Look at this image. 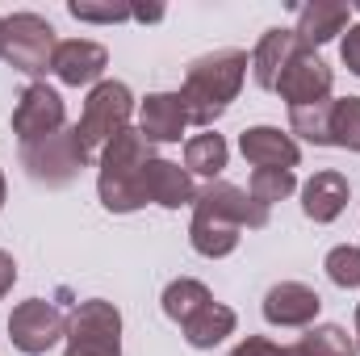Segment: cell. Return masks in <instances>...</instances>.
<instances>
[{"mask_svg":"<svg viewBox=\"0 0 360 356\" xmlns=\"http://www.w3.org/2000/svg\"><path fill=\"white\" fill-rule=\"evenodd\" d=\"M243 227L248 231L269 227V210L256 205L248 197V189H239L231 180H210L193 201V227H188L193 252L205 260H222L239 248Z\"/></svg>","mask_w":360,"mask_h":356,"instance_id":"obj_1","label":"cell"},{"mask_svg":"<svg viewBox=\"0 0 360 356\" xmlns=\"http://www.w3.org/2000/svg\"><path fill=\"white\" fill-rule=\"evenodd\" d=\"M248 68H252V59L239 46H222V51L193 59L184 72V84H180V101L188 109V122L214 126L231 109V101L239 96L243 80H248Z\"/></svg>","mask_w":360,"mask_h":356,"instance_id":"obj_2","label":"cell"},{"mask_svg":"<svg viewBox=\"0 0 360 356\" xmlns=\"http://www.w3.org/2000/svg\"><path fill=\"white\" fill-rule=\"evenodd\" d=\"M151 160H155V147L134 126H126L117 139L105 143L101 168H96V197L109 214H134V210L147 205L143 172H147Z\"/></svg>","mask_w":360,"mask_h":356,"instance_id":"obj_3","label":"cell"},{"mask_svg":"<svg viewBox=\"0 0 360 356\" xmlns=\"http://www.w3.org/2000/svg\"><path fill=\"white\" fill-rule=\"evenodd\" d=\"M92 164V155L84 151V143L76 139V126H63L46 139H34V143H21V168L34 184H46V189H63L80 177Z\"/></svg>","mask_w":360,"mask_h":356,"instance_id":"obj_4","label":"cell"},{"mask_svg":"<svg viewBox=\"0 0 360 356\" xmlns=\"http://www.w3.org/2000/svg\"><path fill=\"white\" fill-rule=\"evenodd\" d=\"M59 51L55 25L38 13H13L4 17V38H0V59L13 63V72L21 76H46L51 59Z\"/></svg>","mask_w":360,"mask_h":356,"instance_id":"obj_5","label":"cell"},{"mask_svg":"<svg viewBox=\"0 0 360 356\" xmlns=\"http://www.w3.org/2000/svg\"><path fill=\"white\" fill-rule=\"evenodd\" d=\"M134 117V96L122 80H101L92 84L89 101H84V113L76 122V139L84 143V151H105L109 139H117Z\"/></svg>","mask_w":360,"mask_h":356,"instance_id":"obj_6","label":"cell"},{"mask_svg":"<svg viewBox=\"0 0 360 356\" xmlns=\"http://www.w3.org/2000/svg\"><path fill=\"white\" fill-rule=\"evenodd\" d=\"M68 352L63 356H122V314L113 302L89 298L68 314Z\"/></svg>","mask_w":360,"mask_h":356,"instance_id":"obj_7","label":"cell"},{"mask_svg":"<svg viewBox=\"0 0 360 356\" xmlns=\"http://www.w3.org/2000/svg\"><path fill=\"white\" fill-rule=\"evenodd\" d=\"M63 336H68V319L59 314V306H51L42 298H30V302L13 306V314H8V340L25 356L51 352Z\"/></svg>","mask_w":360,"mask_h":356,"instance_id":"obj_8","label":"cell"},{"mask_svg":"<svg viewBox=\"0 0 360 356\" xmlns=\"http://www.w3.org/2000/svg\"><path fill=\"white\" fill-rule=\"evenodd\" d=\"M331 84H335V72L327 68V59H323L319 51L302 46V51L289 59V68L281 72V80H276L272 92H281V101H285L289 109H302V105L331 101Z\"/></svg>","mask_w":360,"mask_h":356,"instance_id":"obj_9","label":"cell"},{"mask_svg":"<svg viewBox=\"0 0 360 356\" xmlns=\"http://www.w3.org/2000/svg\"><path fill=\"white\" fill-rule=\"evenodd\" d=\"M63 122H68L63 96L51 89V84H42V80H34L30 89L17 96V105H13V134L21 143H34V139L55 134V130H63Z\"/></svg>","mask_w":360,"mask_h":356,"instance_id":"obj_10","label":"cell"},{"mask_svg":"<svg viewBox=\"0 0 360 356\" xmlns=\"http://www.w3.org/2000/svg\"><path fill=\"white\" fill-rule=\"evenodd\" d=\"M323 298L302 281H281L264 293V319L272 327H314Z\"/></svg>","mask_w":360,"mask_h":356,"instance_id":"obj_11","label":"cell"},{"mask_svg":"<svg viewBox=\"0 0 360 356\" xmlns=\"http://www.w3.org/2000/svg\"><path fill=\"white\" fill-rule=\"evenodd\" d=\"M105 68H109V51H105L101 42H92V38H68V42H59V51H55V59H51V72H55L63 84H72V89H80V84H101Z\"/></svg>","mask_w":360,"mask_h":356,"instance_id":"obj_12","label":"cell"},{"mask_svg":"<svg viewBox=\"0 0 360 356\" xmlns=\"http://www.w3.org/2000/svg\"><path fill=\"white\" fill-rule=\"evenodd\" d=\"M184 126H188V109H184L180 92H151L139 105V130L151 147L155 143H180Z\"/></svg>","mask_w":360,"mask_h":356,"instance_id":"obj_13","label":"cell"},{"mask_svg":"<svg viewBox=\"0 0 360 356\" xmlns=\"http://www.w3.org/2000/svg\"><path fill=\"white\" fill-rule=\"evenodd\" d=\"M348 177L344 172H335V168H323V172H314V177L302 184V214L310 218V222H335L340 214H344V205H348Z\"/></svg>","mask_w":360,"mask_h":356,"instance_id":"obj_14","label":"cell"},{"mask_svg":"<svg viewBox=\"0 0 360 356\" xmlns=\"http://www.w3.org/2000/svg\"><path fill=\"white\" fill-rule=\"evenodd\" d=\"M143 193H147V201H155L164 210H180V205H193L197 201V189H193L188 168H180L172 160H160V155L143 172Z\"/></svg>","mask_w":360,"mask_h":356,"instance_id":"obj_15","label":"cell"},{"mask_svg":"<svg viewBox=\"0 0 360 356\" xmlns=\"http://www.w3.org/2000/svg\"><path fill=\"white\" fill-rule=\"evenodd\" d=\"M239 151L256 168H293L302 160L297 143L289 134H281L276 126H252V130H243L239 134Z\"/></svg>","mask_w":360,"mask_h":356,"instance_id":"obj_16","label":"cell"},{"mask_svg":"<svg viewBox=\"0 0 360 356\" xmlns=\"http://www.w3.org/2000/svg\"><path fill=\"white\" fill-rule=\"evenodd\" d=\"M306 42L293 34V30H269L260 42H256V51H252V76H256V84L260 89H276V80H281V72L289 68V59L302 51Z\"/></svg>","mask_w":360,"mask_h":356,"instance_id":"obj_17","label":"cell"},{"mask_svg":"<svg viewBox=\"0 0 360 356\" xmlns=\"http://www.w3.org/2000/svg\"><path fill=\"white\" fill-rule=\"evenodd\" d=\"M348 4H340V0H310V4H302L297 8V38L314 51V46H323V42H331L335 34H344L348 30Z\"/></svg>","mask_w":360,"mask_h":356,"instance_id":"obj_18","label":"cell"},{"mask_svg":"<svg viewBox=\"0 0 360 356\" xmlns=\"http://www.w3.org/2000/svg\"><path fill=\"white\" fill-rule=\"evenodd\" d=\"M180 331H184L188 348H214V344H222V340L235 331V310L222 306V302H210V306H201Z\"/></svg>","mask_w":360,"mask_h":356,"instance_id":"obj_19","label":"cell"},{"mask_svg":"<svg viewBox=\"0 0 360 356\" xmlns=\"http://www.w3.org/2000/svg\"><path fill=\"white\" fill-rule=\"evenodd\" d=\"M226 160H231V147H226V139L222 134H193L188 143H184V168H188V177H210L218 180L222 177V168H226Z\"/></svg>","mask_w":360,"mask_h":356,"instance_id":"obj_20","label":"cell"},{"mask_svg":"<svg viewBox=\"0 0 360 356\" xmlns=\"http://www.w3.org/2000/svg\"><path fill=\"white\" fill-rule=\"evenodd\" d=\"M160 302H164V314H168L172 323L184 327L201 306H210V302H214V293H210L201 281H193V276H176V281H168V289H164V298H160Z\"/></svg>","mask_w":360,"mask_h":356,"instance_id":"obj_21","label":"cell"},{"mask_svg":"<svg viewBox=\"0 0 360 356\" xmlns=\"http://www.w3.org/2000/svg\"><path fill=\"white\" fill-rule=\"evenodd\" d=\"M293 348L297 356H356V340L340 323H319V327H306V336Z\"/></svg>","mask_w":360,"mask_h":356,"instance_id":"obj_22","label":"cell"},{"mask_svg":"<svg viewBox=\"0 0 360 356\" xmlns=\"http://www.w3.org/2000/svg\"><path fill=\"white\" fill-rule=\"evenodd\" d=\"M289 126H293V134H302L306 143H314V147H331V101L289 109Z\"/></svg>","mask_w":360,"mask_h":356,"instance_id":"obj_23","label":"cell"},{"mask_svg":"<svg viewBox=\"0 0 360 356\" xmlns=\"http://www.w3.org/2000/svg\"><path fill=\"white\" fill-rule=\"evenodd\" d=\"M331 147L360 151V96L331 101Z\"/></svg>","mask_w":360,"mask_h":356,"instance_id":"obj_24","label":"cell"},{"mask_svg":"<svg viewBox=\"0 0 360 356\" xmlns=\"http://www.w3.org/2000/svg\"><path fill=\"white\" fill-rule=\"evenodd\" d=\"M293 189H297L293 168H256V172H252V184H248V197L269 210L272 201H285Z\"/></svg>","mask_w":360,"mask_h":356,"instance_id":"obj_25","label":"cell"},{"mask_svg":"<svg viewBox=\"0 0 360 356\" xmlns=\"http://www.w3.org/2000/svg\"><path fill=\"white\" fill-rule=\"evenodd\" d=\"M323 268H327V276H331L340 289H356L360 285V248H352V243L331 248L327 260H323Z\"/></svg>","mask_w":360,"mask_h":356,"instance_id":"obj_26","label":"cell"},{"mask_svg":"<svg viewBox=\"0 0 360 356\" xmlns=\"http://www.w3.org/2000/svg\"><path fill=\"white\" fill-rule=\"evenodd\" d=\"M68 13L76 21H96V25H113V21H130L134 17L130 4H92V0H72Z\"/></svg>","mask_w":360,"mask_h":356,"instance_id":"obj_27","label":"cell"},{"mask_svg":"<svg viewBox=\"0 0 360 356\" xmlns=\"http://www.w3.org/2000/svg\"><path fill=\"white\" fill-rule=\"evenodd\" d=\"M231 356H297V348H281V344H272L264 336H248L243 344H235Z\"/></svg>","mask_w":360,"mask_h":356,"instance_id":"obj_28","label":"cell"},{"mask_svg":"<svg viewBox=\"0 0 360 356\" xmlns=\"http://www.w3.org/2000/svg\"><path fill=\"white\" fill-rule=\"evenodd\" d=\"M340 59H344V68L352 76H360V25H348V34L340 42Z\"/></svg>","mask_w":360,"mask_h":356,"instance_id":"obj_29","label":"cell"},{"mask_svg":"<svg viewBox=\"0 0 360 356\" xmlns=\"http://www.w3.org/2000/svg\"><path fill=\"white\" fill-rule=\"evenodd\" d=\"M13 281H17V260H13V256L0 248V298L13 289Z\"/></svg>","mask_w":360,"mask_h":356,"instance_id":"obj_30","label":"cell"},{"mask_svg":"<svg viewBox=\"0 0 360 356\" xmlns=\"http://www.w3.org/2000/svg\"><path fill=\"white\" fill-rule=\"evenodd\" d=\"M134 17H139V21H160L164 8H160V4H151V8H134Z\"/></svg>","mask_w":360,"mask_h":356,"instance_id":"obj_31","label":"cell"},{"mask_svg":"<svg viewBox=\"0 0 360 356\" xmlns=\"http://www.w3.org/2000/svg\"><path fill=\"white\" fill-rule=\"evenodd\" d=\"M352 340H356V352H360V306H356V336Z\"/></svg>","mask_w":360,"mask_h":356,"instance_id":"obj_32","label":"cell"},{"mask_svg":"<svg viewBox=\"0 0 360 356\" xmlns=\"http://www.w3.org/2000/svg\"><path fill=\"white\" fill-rule=\"evenodd\" d=\"M4 193H8V189H4V172H0V210H4Z\"/></svg>","mask_w":360,"mask_h":356,"instance_id":"obj_33","label":"cell"},{"mask_svg":"<svg viewBox=\"0 0 360 356\" xmlns=\"http://www.w3.org/2000/svg\"><path fill=\"white\" fill-rule=\"evenodd\" d=\"M0 38H4V17H0Z\"/></svg>","mask_w":360,"mask_h":356,"instance_id":"obj_34","label":"cell"},{"mask_svg":"<svg viewBox=\"0 0 360 356\" xmlns=\"http://www.w3.org/2000/svg\"><path fill=\"white\" fill-rule=\"evenodd\" d=\"M356 13H360V4H356Z\"/></svg>","mask_w":360,"mask_h":356,"instance_id":"obj_35","label":"cell"}]
</instances>
